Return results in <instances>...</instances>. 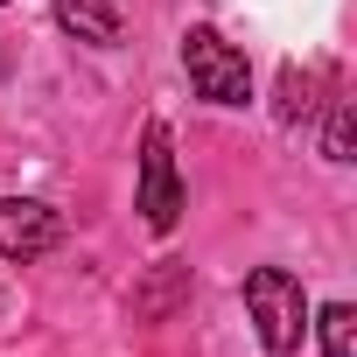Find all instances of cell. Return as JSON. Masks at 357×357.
<instances>
[{
    "mask_svg": "<svg viewBox=\"0 0 357 357\" xmlns=\"http://www.w3.org/2000/svg\"><path fill=\"white\" fill-rule=\"evenodd\" d=\"M245 315H252L266 357H294L301 329H308V294H301V280L287 266H252L245 273Z\"/></svg>",
    "mask_w": 357,
    "mask_h": 357,
    "instance_id": "1",
    "label": "cell"
},
{
    "mask_svg": "<svg viewBox=\"0 0 357 357\" xmlns=\"http://www.w3.org/2000/svg\"><path fill=\"white\" fill-rule=\"evenodd\" d=\"M183 70H190L197 98H211V105H245V98H252V63H245V50L225 43L211 22H197V29L183 36Z\"/></svg>",
    "mask_w": 357,
    "mask_h": 357,
    "instance_id": "2",
    "label": "cell"
},
{
    "mask_svg": "<svg viewBox=\"0 0 357 357\" xmlns=\"http://www.w3.org/2000/svg\"><path fill=\"white\" fill-rule=\"evenodd\" d=\"M133 211H140V225H147L154 238H168V231H175V218H183L175 133H168L161 119H147V133H140V197H133Z\"/></svg>",
    "mask_w": 357,
    "mask_h": 357,
    "instance_id": "3",
    "label": "cell"
},
{
    "mask_svg": "<svg viewBox=\"0 0 357 357\" xmlns=\"http://www.w3.org/2000/svg\"><path fill=\"white\" fill-rule=\"evenodd\" d=\"M63 245V218L36 197H0V259H43Z\"/></svg>",
    "mask_w": 357,
    "mask_h": 357,
    "instance_id": "4",
    "label": "cell"
},
{
    "mask_svg": "<svg viewBox=\"0 0 357 357\" xmlns=\"http://www.w3.org/2000/svg\"><path fill=\"white\" fill-rule=\"evenodd\" d=\"M56 29H70V36L91 43V50H112L126 22H119L112 0H56Z\"/></svg>",
    "mask_w": 357,
    "mask_h": 357,
    "instance_id": "5",
    "label": "cell"
},
{
    "mask_svg": "<svg viewBox=\"0 0 357 357\" xmlns=\"http://www.w3.org/2000/svg\"><path fill=\"white\" fill-rule=\"evenodd\" d=\"M315 336H322V357H357V308L350 301H329L315 315Z\"/></svg>",
    "mask_w": 357,
    "mask_h": 357,
    "instance_id": "6",
    "label": "cell"
},
{
    "mask_svg": "<svg viewBox=\"0 0 357 357\" xmlns=\"http://www.w3.org/2000/svg\"><path fill=\"white\" fill-rule=\"evenodd\" d=\"M322 154H329V161H357V105H350V98H329V119H322Z\"/></svg>",
    "mask_w": 357,
    "mask_h": 357,
    "instance_id": "7",
    "label": "cell"
},
{
    "mask_svg": "<svg viewBox=\"0 0 357 357\" xmlns=\"http://www.w3.org/2000/svg\"><path fill=\"white\" fill-rule=\"evenodd\" d=\"M315 84H322V70H294V63L280 70V119H287V126L315 112Z\"/></svg>",
    "mask_w": 357,
    "mask_h": 357,
    "instance_id": "8",
    "label": "cell"
},
{
    "mask_svg": "<svg viewBox=\"0 0 357 357\" xmlns=\"http://www.w3.org/2000/svg\"><path fill=\"white\" fill-rule=\"evenodd\" d=\"M183 287H190V273L175 266V259H168V266L154 273V287H140V294H133V308H140V315H161V308H168L175 294H183Z\"/></svg>",
    "mask_w": 357,
    "mask_h": 357,
    "instance_id": "9",
    "label": "cell"
},
{
    "mask_svg": "<svg viewBox=\"0 0 357 357\" xmlns=\"http://www.w3.org/2000/svg\"><path fill=\"white\" fill-rule=\"evenodd\" d=\"M0 8H8V0H0Z\"/></svg>",
    "mask_w": 357,
    "mask_h": 357,
    "instance_id": "10",
    "label": "cell"
}]
</instances>
